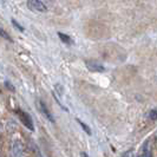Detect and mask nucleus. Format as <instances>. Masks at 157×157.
Masks as SVG:
<instances>
[{"mask_svg": "<svg viewBox=\"0 0 157 157\" xmlns=\"http://www.w3.org/2000/svg\"><path fill=\"white\" fill-rule=\"evenodd\" d=\"M17 115H18V117H19V119H20V122L23 123L24 125L26 126L29 130H31V131H33L34 130V124H33V121H32L31 116L27 113V112H25V111L23 110H18L16 111Z\"/></svg>", "mask_w": 157, "mask_h": 157, "instance_id": "f257e3e1", "label": "nucleus"}, {"mask_svg": "<svg viewBox=\"0 0 157 157\" xmlns=\"http://www.w3.org/2000/svg\"><path fill=\"white\" fill-rule=\"evenodd\" d=\"M27 7L33 12H46L47 11V6L41 0H29Z\"/></svg>", "mask_w": 157, "mask_h": 157, "instance_id": "f03ea898", "label": "nucleus"}, {"mask_svg": "<svg viewBox=\"0 0 157 157\" xmlns=\"http://www.w3.org/2000/svg\"><path fill=\"white\" fill-rule=\"evenodd\" d=\"M25 156V147L21 141H14L12 143V157H24Z\"/></svg>", "mask_w": 157, "mask_h": 157, "instance_id": "7ed1b4c3", "label": "nucleus"}, {"mask_svg": "<svg viewBox=\"0 0 157 157\" xmlns=\"http://www.w3.org/2000/svg\"><path fill=\"white\" fill-rule=\"evenodd\" d=\"M85 65H86L87 69L90 71H92V72H104V71H105V67L103 66L102 64L97 63V62H94V60H91V62H85Z\"/></svg>", "mask_w": 157, "mask_h": 157, "instance_id": "20e7f679", "label": "nucleus"}, {"mask_svg": "<svg viewBox=\"0 0 157 157\" xmlns=\"http://www.w3.org/2000/svg\"><path fill=\"white\" fill-rule=\"evenodd\" d=\"M39 109H40V111H41V113H43V115H44V116H45L50 122L55 123V118H53V116H52V113L50 112V110L47 109L46 104L43 102V101H40L39 102Z\"/></svg>", "mask_w": 157, "mask_h": 157, "instance_id": "39448f33", "label": "nucleus"}, {"mask_svg": "<svg viewBox=\"0 0 157 157\" xmlns=\"http://www.w3.org/2000/svg\"><path fill=\"white\" fill-rule=\"evenodd\" d=\"M137 156L138 157H151L152 156V154H151V148H150V145L148 142H145V143L143 144L141 151H140V154H138Z\"/></svg>", "mask_w": 157, "mask_h": 157, "instance_id": "423d86ee", "label": "nucleus"}, {"mask_svg": "<svg viewBox=\"0 0 157 157\" xmlns=\"http://www.w3.org/2000/svg\"><path fill=\"white\" fill-rule=\"evenodd\" d=\"M58 37L60 38V40L65 43V44H67V45H71V44H73V40L71 38L70 36H67V34H65V33H62V32H58Z\"/></svg>", "mask_w": 157, "mask_h": 157, "instance_id": "0eeeda50", "label": "nucleus"}, {"mask_svg": "<svg viewBox=\"0 0 157 157\" xmlns=\"http://www.w3.org/2000/svg\"><path fill=\"white\" fill-rule=\"evenodd\" d=\"M0 37H1L2 39H6L7 41H12V38H11V36L7 33V31H5V30L1 29V27H0Z\"/></svg>", "mask_w": 157, "mask_h": 157, "instance_id": "6e6552de", "label": "nucleus"}, {"mask_svg": "<svg viewBox=\"0 0 157 157\" xmlns=\"http://www.w3.org/2000/svg\"><path fill=\"white\" fill-rule=\"evenodd\" d=\"M77 122H78L79 124L82 125V128H83V130H84V131H85V132H86L87 135H91V130L89 129V126H87L86 124H85V123H83V122H82V121H79V119H77Z\"/></svg>", "mask_w": 157, "mask_h": 157, "instance_id": "1a4fd4ad", "label": "nucleus"}, {"mask_svg": "<svg viewBox=\"0 0 157 157\" xmlns=\"http://www.w3.org/2000/svg\"><path fill=\"white\" fill-rule=\"evenodd\" d=\"M149 118L152 121H156L157 119V109H154L149 112Z\"/></svg>", "mask_w": 157, "mask_h": 157, "instance_id": "9d476101", "label": "nucleus"}, {"mask_svg": "<svg viewBox=\"0 0 157 157\" xmlns=\"http://www.w3.org/2000/svg\"><path fill=\"white\" fill-rule=\"evenodd\" d=\"M122 157H135V151L134 150H128L122 155Z\"/></svg>", "mask_w": 157, "mask_h": 157, "instance_id": "9b49d317", "label": "nucleus"}, {"mask_svg": "<svg viewBox=\"0 0 157 157\" xmlns=\"http://www.w3.org/2000/svg\"><path fill=\"white\" fill-rule=\"evenodd\" d=\"M12 23H13V25H14V26H16L17 29H18V30H19V31L24 32V30H25V29H24V27H23V26H21V25H19V24L17 23V20H16V19H12Z\"/></svg>", "mask_w": 157, "mask_h": 157, "instance_id": "f8f14e48", "label": "nucleus"}, {"mask_svg": "<svg viewBox=\"0 0 157 157\" xmlns=\"http://www.w3.org/2000/svg\"><path fill=\"white\" fill-rule=\"evenodd\" d=\"M5 85L10 89V90H12V91H14V87H13V85L12 84H10V82H5Z\"/></svg>", "mask_w": 157, "mask_h": 157, "instance_id": "ddd939ff", "label": "nucleus"}, {"mask_svg": "<svg viewBox=\"0 0 157 157\" xmlns=\"http://www.w3.org/2000/svg\"><path fill=\"white\" fill-rule=\"evenodd\" d=\"M1 134H2V124L0 123V138H1Z\"/></svg>", "mask_w": 157, "mask_h": 157, "instance_id": "4468645a", "label": "nucleus"}, {"mask_svg": "<svg viewBox=\"0 0 157 157\" xmlns=\"http://www.w3.org/2000/svg\"><path fill=\"white\" fill-rule=\"evenodd\" d=\"M82 157H90V156L87 155L86 152H82Z\"/></svg>", "mask_w": 157, "mask_h": 157, "instance_id": "2eb2a0df", "label": "nucleus"}, {"mask_svg": "<svg viewBox=\"0 0 157 157\" xmlns=\"http://www.w3.org/2000/svg\"><path fill=\"white\" fill-rule=\"evenodd\" d=\"M155 140H156V141H157V135H156V136H155Z\"/></svg>", "mask_w": 157, "mask_h": 157, "instance_id": "dca6fc26", "label": "nucleus"}, {"mask_svg": "<svg viewBox=\"0 0 157 157\" xmlns=\"http://www.w3.org/2000/svg\"><path fill=\"white\" fill-rule=\"evenodd\" d=\"M0 154H1V149H0Z\"/></svg>", "mask_w": 157, "mask_h": 157, "instance_id": "f3484780", "label": "nucleus"}]
</instances>
